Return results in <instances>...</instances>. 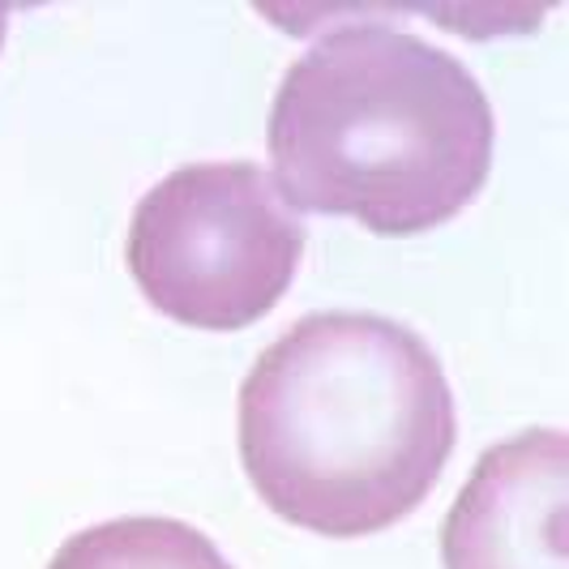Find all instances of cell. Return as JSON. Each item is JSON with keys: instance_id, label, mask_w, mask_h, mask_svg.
<instances>
[{"instance_id": "5", "label": "cell", "mask_w": 569, "mask_h": 569, "mask_svg": "<svg viewBox=\"0 0 569 569\" xmlns=\"http://www.w3.org/2000/svg\"><path fill=\"white\" fill-rule=\"evenodd\" d=\"M48 569H231V561L198 527L142 513L69 536Z\"/></svg>"}, {"instance_id": "1", "label": "cell", "mask_w": 569, "mask_h": 569, "mask_svg": "<svg viewBox=\"0 0 569 569\" xmlns=\"http://www.w3.org/2000/svg\"><path fill=\"white\" fill-rule=\"evenodd\" d=\"M458 416L437 351L377 313H309L240 386V462L291 527L360 540L428 501Z\"/></svg>"}, {"instance_id": "3", "label": "cell", "mask_w": 569, "mask_h": 569, "mask_svg": "<svg viewBox=\"0 0 569 569\" xmlns=\"http://www.w3.org/2000/svg\"><path fill=\"white\" fill-rule=\"evenodd\" d=\"M305 223L257 163H189L150 184L129 223V274L189 330H249L287 296Z\"/></svg>"}, {"instance_id": "6", "label": "cell", "mask_w": 569, "mask_h": 569, "mask_svg": "<svg viewBox=\"0 0 569 569\" xmlns=\"http://www.w3.org/2000/svg\"><path fill=\"white\" fill-rule=\"evenodd\" d=\"M9 13H13V9L0 4V48H4V34H9Z\"/></svg>"}, {"instance_id": "2", "label": "cell", "mask_w": 569, "mask_h": 569, "mask_svg": "<svg viewBox=\"0 0 569 569\" xmlns=\"http://www.w3.org/2000/svg\"><path fill=\"white\" fill-rule=\"evenodd\" d=\"M492 103L458 57L395 27L321 34L279 82L270 159L287 206L377 236L446 228L492 171Z\"/></svg>"}, {"instance_id": "4", "label": "cell", "mask_w": 569, "mask_h": 569, "mask_svg": "<svg viewBox=\"0 0 569 569\" xmlns=\"http://www.w3.org/2000/svg\"><path fill=\"white\" fill-rule=\"evenodd\" d=\"M569 441L527 428L492 446L458 492L441 531L446 569H569Z\"/></svg>"}]
</instances>
